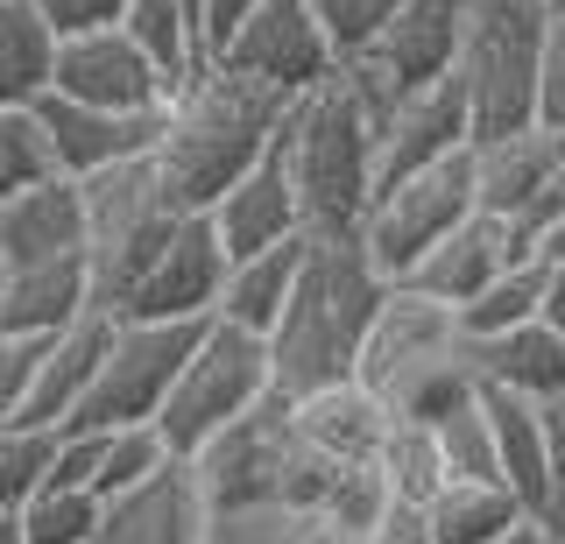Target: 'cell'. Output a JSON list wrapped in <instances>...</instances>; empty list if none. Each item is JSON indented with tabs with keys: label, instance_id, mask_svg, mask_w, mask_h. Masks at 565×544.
<instances>
[{
	"label": "cell",
	"instance_id": "obj_1",
	"mask_svg": "<svg viewBox=\"0 0 565 544\" xmlns=\"http://www.w3.org/2000/svg\"><path fill=\"white\" fill-rule=\"evenodd\" d=\"M396 93L367 72V64H340L326 85L290 99L276 128L282 178L297 191V220L305 234H353L375 199V142Z\"/></svg>",
	"mask_w": 565,
	"mask_h": 544
},
{
	"label": "cell",
	"instance_id": "obj_2",
	"mask_svg": "<svg viewBox=\"0 0 565 544\" xmlns=\"http://www.w3.org/2000/svg\"><path fill=\"white\" fill-rule=\"evenodd\" d=\"M290 114V99H276L269 85H247L220 64H199L184 85H170L163 114H156V178L177 213H205L241 170H255L276 149V128Z\"/></svg>",
	"mask_w": 565,
	"mask_h": 544
},
{
	"label": "cell",
	"instance_id": "obj_3",
	"mask_svg": "<svg viewBox=\"0 0 565 544\" xmlns=\"http://www.w3.org/2000/svg\"><path fill=\"white\" fill-rule=\"evenodd\" d=\"M388 276L367 262L353 234H305V269L290 284V305L269 326V382L276 396H311L326 382H353L361 340L375 326Z\"/></svg>",
	"mask_w": 565,
	"mask_h": 544
},
{
	"label": "cell",
	"instance_id": "obj_4",
	"mask_svg": "<svg viewBox=\"0 0 565 544\" xmlns=\"http://www.w3.org/2000/svg\"><path fill=\"white\" fill-rule=\"evenodd\" d=\"M184 467H191V481H199L205 509H255V502L318 509L326 488L340 481V460H326L318 446L297 438L290 396H276V390L247 417H234L226 431H212Z\"/></svg>",
	"mask_w": 565,
	"mask_h": 544
},
{
	"label": "cell",
	"instance_id": "obj_5",
	"mask_svg": "<svg viewBox=\"0 0 565 544\" xmlns=\"http://www.w3.org/2000/svg\"><path fill=\"white\" fill-rule=\"evenodd\" d=\"M78 199H85V290H93V311L120 319V305L135 297V284L149 276V262L163 255L170 226L184 213L163 199V178L149 156L85 178Z\"/></svg>",
	"mask_w": 565,
	"mask_h": 544
},
{
	"label": "cell",
	"instance_id": "obj_6",
	"mask_svg": "<svg viewBox=\"0 0 565 544\" xmlns=\"http://www.w3.org/2000/svg\"><path fill=\"white\" fill-rule=\"evenodd\" d=\"M537 50H544V0H473L467 8L452 78L467 93L473 142L516 135L537 120Z\"/></svg>",
	"mask_w": 565,
	"mask_h": 544
},
{
	"label": "cell",
	"instance_id": "obj_7",
	"mask_svg": "<svg viewBox=\"0 0 565 544\" xmlns=\"http://www.w3.org/2000/svg\"><path fill=\"white\" fill-rule=\"evenodd\" d=\"M269 346L255 332H234L220 319H205L191 361L177 367L163 410H156V438L170 446V460H191L212 431H226L234 417H247L262 396H269Z\"/></svg>",
	"mask_w": 565,
	"mask_h": 544
},
{
	"label": "cell",
	"instance_id": "obj_8",
	"mask_svg": "<svg viewBox=\"0 0 565 544\" xmlns=\"http://www.w3.org/2000/svg\"><path fill=\"white\" fill-rule=\"evenodd\" d=\"M473 213H481V205H473V149H459L452 163H431V170H417V178L382 184L375 199H367L361 226H353V241L367 248V262H375L388 284H403V276Z\"/></svg>",
	"mask_w": 565,
	"mask_h": 544
},
{
	"label": "cell",
	"instance_id": "obj_9",
	"mask_svg": "<svg viewBox=\"0 0 565 544\" xmlns=\"http://www.w3.org/2000/svg\"><path fill=\"white\" fill-rule=\"evenodd\" d=\"M199 326H170V319H114L106 332V354H99V375L93 390H85L78 417H71L64 431H114V425H156V410H163L177 367L191 361V346H199Z\"/></svg>",
	"mask_w": 565,
	"mask_h": 544
},
{
	"label": "cell",
	"instance_id": "obj_10",
	"mask_svg": "<svg viewBox=\"0 0 565 544\" xmlns=\"http://www.w3.org/2000/svg\"><path fill=\"white\" fill-rule=\"evenodd\" d=\"M220 72H234L247 85H269L276 99H305L311 85H326L340 72L326 29H318L311 0H255V14L234 29V43L220 50Z\"/></svg>",
	"mask_w": 565,
	"mask_h": 544
},
{
	"label": "cell",
	"instance_id": "obj_11",
	"mask_svg": "<svg viewBox=\"0 0 565 544\" xmlns=\"http://www.w3.org/2000/svg\"><path fill=\"white\" fill-rule=\"evenodd\" d=\"M50 93L78 99V107H99V114H163L170 78L156 72L120 29H93V36H64L57 43Z\"/></svg>",
	"mask_w": 565,
	"mask_h": 544
},
{
	"label": "cell",
	"instance_id": "obj_12",
	"mask_svg": "<svg viewBox=\"0 0 565 544\" xmlns=\"http://www.w3.org/2000/svg\"><path fill=\"white\" fill-rule=\"evenodd\" d=\"M220 284H226V248L212 234L205 213H184L170 226L163 255L149 262V276L135 284V297L120 305V319H170V326H199L212 319L220 305Z\"/></svg>",
	"mask_w": 565,
	"mask_h": 544
},
{
	"label": "cell",
	"instance_id": "obj_13",
	"mask_svg": "<svg viewBox=\"0 0 565 544\" xmlns=\"http://www.w3.org/2000/svg\"><path fill=\"white\" fill-rule=\"evenodd\" d=\"M452 346H467L452 305H431V297L411 290V284H388V297L375 305V326H367V340H361V361H353V382L388 396L403 375H417L424 361L452 354Z\"/></svg>",
	"mask_w": 565,
	"mask_h": 544
},
{
	"label": "cell",
	"instance_id": "obj_14",
	"mask_svg": "<svg viewBox=\"0 0 565 544\" xmlns=\"http://www.w3.org/2000/svg\"><path fill=\"white\" fill-rule=\"evenodd\" d=\"M467 8L473 0H396V14L382 22V36L361 50L353 64H367L388 93H424L452 72L459 36H467Z\"/></svg>",
	"mask_w": 565,
	"mask_h": 544
},
{
	"label": "cell",
	"instance_id": "obj_15",
	"mask_svg": "<svg viewBox=\"0 0 565 544\" xmlns=\"http://www.w3.org/2000/svg\"><path fill=\"white\" fill-rule=\"evenodd\" d=\"M459 149H473V120H467V93L446 72L424 93H403L382 120V142H375V191L396 178H417L431 163H452Z\"/></svg>",
	"mask_w": 565,
	"mask_h": 544
},
{
	"label": "cell",
	"instance_id": "obj_16",
	"mask_svg": "<svg viewBox=\"0 0 565 544\" xmlns=\"http://www.w3.org/2000/svg\"><path fill=\"white\" fill-rule=\"evenodd\" d=\"M29 114L50 142L57 178H71V184H85V178H99V170L135 163V156L156 149V114H99V107H78V99H57V93H43Z\"/></svg>",
	"mask_w": 565,
	"mask_h": 544
},
{
	"label": "cell",
	"instance_id": "obj_17",
	"mask_svg": "<svg viewBox=\"0 0 565 544\" xmlns=\"http://www.w3.org/2000/svg\"><path fill=\"white\" fill-rule=\"evenodd\" d=\"M205 516L212 509L199 495V481H191V467L170 460V467H156L141 488L99 502L93 544H205Z\"/></svg>",
	"mask_w": 565,
	"mask_h": 544
},
{
	"label": "cell",
	"instance_id": "obj_18",
	"mask_svg": "<svg viewBox=\"0 0 565 544\" xmlns=\"http://www.w3.org/2000/svg\"><path fill=\"white\" fill-rule=\"evenodd\" d=\"M106 332H114V319H106V311H85V319H71L64 332H50V340L35 346V375H29V396H22V417H14V425L22 431H64L71 417H78V403L99 375Z\"/></svg>",
	"mask_w": 565,
	"mask_h": 544
},
{
	"label": "cell",
	"instance_id": "obj_19",
	"mask_svg": "<svg viewBox=\"0 0 565 544\" xmlns=\"http://www.w3.org/2000/svg\"><path fill=\"white\" fill-rule=\"evenodd\" d=\"M558 170H565V135L537 128V120L516 135H488V142H473V205L502 226H516Z\"/></svg>",
	"mask_w": 565,
	"mask_h": 544
},
{
	"label": "cell",
	"instance_id": "obj_20",
	"mask_svg": "<svg viewBox=\"0 0 565 544\" xmlns=\"http://www.w3.org/2000/svg\"><path fill=\"white\" fill-rule=\"evenodd\" d=\"M205 220H212V234H220L226 262L262 255V248H276V241L305 234V220H297V191H290V178H282V156L276 149L262 156L255 170H241V178L205 205Z\"/></svg>",
	"mask_w": 565,
	"mask_h": 544
},
{
	"label": "cell",
	"instance_id": "obj_21",
	"mask_svg": "<svg viewBox=\"0 0 565 544\" xmlns=\"http://www.w3.org/2000/svg\"><path fill=\"white\" fill-rule=\"evenodd\" d=\"M85 262V199L71 178H50L0 205V269H50Z\"/></svg>",
	"mask_w": 565,
	"mask_h": 544
},
{
	"label": "cell",
	"instance_id": "obj_22",
	"mask_svg": "<svg viewBox=\"0 0 565 544\" xmlns=\"http://www.w3.org/2000/svg\"><path fill=\"white\" fill-rule=\"evenodd\" d=\"M290 425H297L305 446L326 452V460L367 467L396 417H388V403L375 390H361V382H326V390H311V396H290Z\"/></svg>",
	"mask_w": 565,
	"mask_h": 544
},
{
	"label": "cell",
	"instance_id": "obj_23",
	"mask_svg": "<svg viewBox=\"0 0 565 544\" xmlns=\"http://www.w3.org/2000/svg\"><path fill=\"white\" fill-rule=\"evenodd\" d=\"M509 262H523V255H516V241H509V226L494 220V213H473V220H459L452 234L438 241V248L424 255L411 276H403V284L424 290L431 305H452V311H459L473 290H488L494 276L509 269Z\"/></svg>",
	"mask_w": 565,
	"mask_h": 544
},
{
	"label": "cell",
	"instance_id": "obj_24",
	"mask_svg": "<svg viewBox=\"0 0 565 544\" xmlns=\"http://www.w3.org/2000/svg\"><path fill=\"white\" fill-rule=\"evenodd\" d=\"M473 367H481V390L523 396L537 410L565 403V340L544 319L502 332V340H473Z\"/></svg>",
	"mask_w": 565,
	"mask_h": 544
},
{
	"label": "cell",
	"instance_id": "obj_25",
	"mask_svg": "<svg viewBox=\"0 0 565 544\" xmlns=\"http://www.w3.org/2000/svg\"><path fill=\"white\" fill-rule=\"evenodd\" d=\"M297 269H305V234H297V241H276V248H262V255L226 262V284H220V305H212V319L234 326V332H255V340H269L276 311L290 305Z\"/></svg>",
	"mask_w": 565,
	"mask_h": 544
},
{
	"label": "cell",
	"instance_id": "obj_26",
	"mask_svg": "<svg viewBox=\"0 0 565 544\" xmlns=\"http://www.w3.org/2000/svg\"><path fill=\"white\" fill-rule=\"evenodd\" d=\"M93 311L85 290V262H50V269H8L0 284V332H22V340H50L71 319Z\"/></svg>",
	"mask_w": 565,
	"mask_h": 544
},
{
	"label": "cell",
	"instance_id": "obj_27",
	"mask_svg": "<svg viewBox=\"0 0 565 544\" xmlns=\"http://www.w3.org/2000/svg\"><path fill=\"white\" fill-rule=\"evenodd\" d=\"M481 410H488V438H494V481L537 523L544 516V410L502 390H481Z\"/></svg>",
	"mask_w": 565,
	"mask_h": 544
},
{
	"label": "cell",
	"instance_id": "obj_28",
	"mask_svg": "<svg viewBox=\"0 0 565 544\" xmlns=\"http://www.w3.org/2000/svg\"><path fill=\"white\" fill-rule=\"evenodd\" d=\"M417 523L431 544H494L523 523V502L502 481H446L417 509Z\"/></svg>",
	"mask_w": 565,
	"mask_h": 544
},
{
	"label": "cell",
	"instance_id": "obj_29",
	"mask_svg": "<svg viewBox=\"0 0 565 544\" xmlns=\"http://www.w3.org/2000/svg\"><path fill=\"white\" fill-rule=\"evenodd\" d=\"M50 64H57V36L29 0H0V107H35L50 93Z\"/></svg>",
	"mask_w": 565,
	"mask_h": 544
},
{
	"label": "cell",
	"instance_id": "obj_30",
	"mask_svg": "<svg viewBox=\"0 0 565 544\" xmlns=\"http://www.w3.org/2000/svg\"><path fill=\"white\" fill-rule=\"evenodd\" d=\"M375 473H382V488H388V502L396 509H417L446 488V460H438V431L431 425H411V417H396L382 438V452H375Z\"/></svg>",
	"mask_w": 565,
	"mask_h": 544
},
{
	"label": "cell",
	"instance_id": "obj_31",
	"mask_svg": "<svg viewBox=\"0 0 565 544\" xmlns=\"http://www.w3.org/2000/svg\"><path fill=\"white\" fill-rule=\"evenodd\" d=\"M537 305H544V262L523 255V262H509L488 290H473L452 319H459L467 340H502V332H516V326L537 319Z\"/></svg>",
	"mask_w": 565,
	"mask_h": 544
},
{
	"label": "cell",
	"instance_id": "obj_32",
	"mask_svg": "<svg viewBox=\"0 0 565 544\" xmlns=\"http://www.w3.org/2000/svg\"><path fill=\"white\" fill-rule=\"evenodd\" d=\"M120 36H128L170 85H184L199 72V29H191L184 0H128V8H120Z\"/></svg>",
	"mask_w": 565,
	"mask_h": 544
},
{
	"label": "cell",
	"instance_id": "obj_33",
	"mask_svg": "<svg viewBox=\"0 0 565 544\" xmlns=\"http://www.w3.org/2000/svg\"><path fill=\"white\" fill-rule=\"evenodd\" d=\"M205 544H332L318 509H282V502H255V509H212L205 516Z\"/></svg>",
	"mask_w": 565,
	"mask_h": 544
},
{
	"label": "cell",
	"instance_id": "obj_34",
	"mask_svg": "<svg viewBox=\"0 0 565 544\" xmlns=\"http://www.w3.org/2000/svg\"><path fill=\"white\" fill-rule=\"evenodd\" d=\"M14 523H22V544H93L99 495H85V488H35L14 509Z\"/></svg>",
	"mask_w": 565,
	"mask_h": 544
},
{
	"label": "cell",
	"instance_id": "obj_35",
	"mask_svg": "<svg viewBox=\"0 0 565 544\" xmlns=\"http://www.w3.org/2000/svg\"><path fill=\"white\" fill-rule=\"evenodd\" d=\"M156 467H170V446L156 438V425H114L99 431V473H93V495H128V488H141Z\"/></svg>",
	"mask_w": 565,
	"mask_h": 544
},
{
	"label": "cell",
	"instance_id": "obj_36",
	"mask_svg": "<svg viewBox=\"0 0 565 544\" xmlns=\"http://www.w3.org/2000/svg\"><path fill=\"white\" fill-rule=\"evenodd\" d=\"M388 488H382V473L375 460L367 467H340V481L326 488V502H318V516H326V531L332 537H375L382 523H388Z\"/></svg>",
	"mask_w": 565,
	"mask_h": 544
},
{
	"label": "cell",
	"instance_id": "obj_37",
	"mask_svg": "<svg viewBox=\"0 0 565 544\" xmlns=\"http://www.w3.org/2000/svg\"><path fill=\"white\" fill-rule=\"evenodd\" d=\"M50 178H57V163H50V142H43V128H35V114L0 107V205L35 191V184H50Z\"/></svg>",
	"mask_w": 565,
	"mask_h": 544
},
{
	"label": "cell",
	"instance_id": "obj_38",
	"mask_svg": "<svg viewBox=\"0 0 565 544\" xmlns=\"http://www.w3.org/2000/svg\"><path fill=\"white\" fill-rule=\"evenodd\" d=\"M438 460H446V481H494V438H488V410L481 396L459 403L452 417H438Z\"/></svg>",
	"mask_w": 565,
	"mask_h": 544
},
{
	"label": "cell",
	"instance_id": "obj_39",
	"mask_svg": "<svg viewBox=\"0 0 565 544\" xmlns=\"http://www.w3.org/2000/svg\"><path fill=\"white\" fill-rule=\"evenodd\" d=\"M43 467H50V431L0 425V516H14L43 488Z\"/></svg>",
	"mask_w": 565,
	"mask_h": 544
},
{
	"label": "cell",
	"instance_id": "obj_40",
	"mask_svg": "<svg viewBox=\"0 0 565 544\" xmlns=\"http://www.w3.org/2000/svg\"><path fill=\"white\" fill-rule=\"evenodd\" d=\"M311 14H318V29H326L332 57L353 64L367 43L382 36V22L396 14V0H311Z\"/></svg>",
	"mask_w": 565,
	"mask_h": 544
},
{
	"label": "cell",
	"instance_id": "obj_41",
	"mask_svg": "<svg viewBox=\"0 0 565 544\" xmlns=\"http://www.w3.org/2000/svg\"><path fill=\"white\" fill-rule=\"evenodd\" d=\"M537 128L565 135V0H544V50H537Z\"/></svg>",
	"mask_w": 565,
	"mask_h": 544
},
{
	"label": "cell",
	"instance_id": "obj_42",
	"mask_svg": "<svg viewBox=\"0 0 565 544\" xmlns=\"http://www.w3.org/2000/svg\"><path fill=\"white\" fill-rule=\"evenodd\" d=\"M35 14H43V29L50 36H93V29H120V8L128 0H29Z\"/></svg>",
	"mask_w": 565,
	"mask_h": 544
},
{
	"label": "cell",
	"instance_id": "obj_43",
	"mask_svg": "<svg viewBox=\"0 0 565 544\" xmlns=\"http://www.w3.org/2000/svg\"><path fill=\"white\" fill-rule=\"evenodd\" d=\"M544 531H565V403L544 410Z\"/></svg>",
	"mask_w": 565,
	"mask_h": 544
},
{
	"label": "cell",
	"instance_id": "obj_44",
	"mask_svg": "<svg viewBox=\"0 0 565 544\" xmlns=\"http://www.w3.org/2000/svg\"><path fill=\"white\" fill-rule=\"evenodd\" d=\"M35 346H43V340L0 332V425L22 417V396H29V375H35Z\"/></svg>",
	"mask_w": 565,
	"mask_h": 544
},
{
	"label": "cell",
	"instance_id": "obj_45",
	"mask_svg": "<svg viewBox=\"0 0 565 544\" xmlns=\"http://www.w3.org/2000/svg\"><path fill=\"white\" fill-rule=\"evenodd\" d=\"M255 14V0H199V64H212L226 43H234V29Z\"/></svg>",
	"mask_w": 565,
	"mask_h": 544
},
{
	"label": "cell",
	"instance_id": "obj_46",
	"mask_svg": "<svg viewBox=\"0 0 565 544\" xmlns=\"http://www.w3.org/2000/svg\"><path fill=\"white\" fill-rule=\"evenodd\" d=\"M537 319L565 340V262H544V305H537Z\"/></svg>",
	"mask_w": 565,
	"mask_h": 544
},
{
	"label": "cell",
	"instance_id": "obj_47",
	"mask_svg": "<svg viewBox=\"0 0 565 544\" xmlns=\"http://www.w3.org/2000/svg\"><path fill=\"white\" fill-rule=\"evenodd\" d=\"M361 544H431V537H424V523L411 516V509H388V523L375 537H361Z\"/></svg>",
	"mask_w": 565,
	"mask_h": 544
},
{
	"label": "cell",
	"instance_id": "obj_48",
	"mask_svg": "<svg viewBox=\"0 0 565 544\" xmlns=\"http://www.w3.org/2000/svg\"><path fill=\"white\" fill-rule=\"evenodd\" d=\"M544 537H552V531H544V523H530V516H523L516 531H509V537H494V544H544Z\"/></svg>",
	"mask_w": 565,
	"mask_h": 544
},
{
	"label": "cell",
	"instance_id": "obj_49",
	"mask_svg": "<svg viewBox=\"0 0 565 544\" xmlns=\"http://www.w3.org/2000/svg\"><path fill=\"white\" fill-rule=\"evenodd\" d=\"M0 544H22V523L14 516H0Z\"/></svg>",
	"mask_w": 565,
	"mask_h": 544
},
{
	"label": "cell",
	"instance_id": "obj_50",
	"mask_svg": "<svg viewBox=\"0 0 565 544\" xmlns=\"http://www.w3.org/2000/svg\"><path fill=\"white\" fill-rule=\"evenodd\" d=\"M544 544H565V531H552V537H544Z\"/></svg>",
	"mask_w": 565,
	"mask_h": 544
},
{
	"label": "cell",
	"instance_id": "obj_51",
	"mask_svg": "<svg viewBox=\"0 0 565 544\" xmlns=\"http://www.w3.org/2000/svg\"><path fill=\"white\" fill-rule=\"evenodd\" d=\"M332 544H361V537H332Z\"/></svg>",
	"mask_w": 565,
	"mask_h": 544
},
{
	"label": "cell",
	"instance_id": "obj_52",
	"mask_svg": "<svg viewBox=\"0 0 565 544\" xmlns=\"http://www.w3.org/2000/svg\"><path fill=\"white\" fill-rule=\"evenodd\" d=\"M0 284H8V269H0Z\"/></svg>",
	"mask_w": 565,
	"mask_h": 544
},
{
	"label": "cell",
	"instance_id": "obj_53",
	"mask_svg": "<svg viewBox=\"0 0 565 544\" xmlns=\"http://www.w3.org/2000/svg\"><path fill=\"white\" fill-rule=\"evenodd\" d=\"M552 8H558V0H552Z\"/></svg>",
	"mask_w": 565,
	"mask_h": 544
}]
</instances>
